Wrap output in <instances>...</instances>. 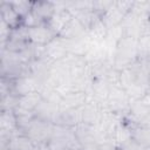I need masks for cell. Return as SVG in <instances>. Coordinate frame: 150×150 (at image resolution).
<instances>
[{
    "instance_id": "cell-1",
    "label": "cell",
    "mask_w": 150,
    "mask_h": 150,
    "mask_svg": "<svg viewBox=\"0 0 150 150\" xmlns=\"http://www.w3.org/2000/svg\"><path fill=\"white\" fill-rule=\"evenodd\" d=\"M27 32H28L29 42L40 47L48 46L57 38V34L53 30V28L48 23H41L39 26L27 27Z\"/></svg>"
},
{
    "instance_id": "cell-2",
    "label": "cell",
    "mask_w": 150,
    "mask_h": 150,
    "mask_svg": "<svg viewBox=\"0 0 150 150\" xmlns=\"http://www.w3.org/2000/svg\"><path fill=\"white\" fill-rule=\"evenodd\" d=\"M0 134H6L9 136L21 134L18 128V121L14 110L0 111Z\"/></svg>"
},
{
    "instance_id": "cell-3",
    "label": "cell",
    "mask_w": 150,
    "mask_h": 150,
    "mask_svg": "<svg viewBox=\"0 0 150 150\" xmlns=\"http://www.w3.org/2000/svg\"><path fill=\"white\" fill-rule=\"evenodd\" d=\"M0 20H2L12 29L23 26V20L13 9L9 1H5V0L0 2Z\"/></svg>"
},
{
    "instance_id": "cell-4",
    "label": "cell",
    "mask_w": 150,
    "mask_h": 150,
    "mask_svg": "<svg viewBox=\"0 0 150 150\" xmlns=\"http://www.w3.org/2000/svg\"><path fill=\"white\" fill-rule=\"evenodd\" d=\"M56 5L55 2L50 1H34L33 4V9L32 13L42 22V23H48L53 15L56 12Z\"/></svg>"
},
{
    "instance_id": "cell-5",
    "label": "cell",
    "mask_w": 150,
    "mask_h": 150,
    "mask_svg": "<svg viewBox=\"0 0 150 150\" xmlns=\"http://www.w3.org/2000/svg\"><path fill=\"white\" fill-rule=\"evenodd\" d=\"M8 150H42V148L27 135L18 134L11 138Z\"/></svg>"
},
{
    "instance_id": "cell-6",
    "label": "cell",
    "mask_w": 150,
    "mask_h": 150,
    "mask_svg": "<svg viewBox=\"0 0 150 150\" xmlns=\"http://www.w3.org/2000/svg\"><path fill=\"white\" fill-rule=\"evenodd\" d=\"M127 124L129 125L131 139L135 141L137 144L142 145L143 148L150 150V128L132 124V123H129V122Z\"/></svg>"
},
{
    "instance_id": "cell-7",
    "label": "cell",
    "mask_w": 150,
    "mask_h": 150,
    "mask_svg": "<svg viewBox=\"0 0 150 150\" xmlns=\"http://www.w3.org/2000/svg\"><path fill=\"white\" fill-rule=\"evenodd\" d=\"M43 101V95L41 91L35 90L32 93H28L21 97H19V107L23 110L28 111H35V109L41 104Z\"/></svg>"
},
{
    "instance_id": "cell-8",
    "label": "cell",
    "mask_w": 150,
    "mask_h": 150,
    "mask_svg": "<svg viewBox=\"0 0 150 150\" xmlns=\"http://www.w3.org/2000/svg\"><path fill=\"white\" fill-rule=\"evenodd\" d=\"M86 29L83 28V26L77 21V19L75 16H73L69 22L64 26V28L62 29V32L59 34V38L60 39H75V38H79L81 33H83Z\"/></svg>"
},
{
    "instance_id": "cell-9",
    "label": "cell",
    "mask_w": 150,
    "mask_h": 150,
    "mask_svg": "<svg viewBox=\"0 0 150 150\" xmlns=\"http://www.w3.org/2000/svg\"><path fill=\"white\" fill-rule=\"evenodd\" d=\"M9 4L13 7V9L18 13V15L23 20L32 12L34 1H22V0H19V1H9Z\"/></svg>"
},
{
    "instance_id": "cell-10",
    "label": "cell",
    "mask_w": 150,
    "mask_h": 150,
    "mask_svg": "<svg viewBox=\"0 0 150 150\" xmlns=\"http://www.w3.org/2000/svg\"><path fill=\"white\" fill-rule=\"evenodd\" d=\"M142 101H143V103L145 104V107L149 109V111H150V95H148V94H145L142 98H141Z\"/></svg>"
},
{
    "instance_id": "cell-11",
    "label": "cell",
    "mask_w": 150,
    "mask_h": 150,
    "mask_svg": "<svg viewBox=\"0 0 150 150\" xmlns=\"http://www.w3.org/2000/svg\"><path fill=\"white\" fill-rule=\"evenodd\" d=\"M146 94L150 95V83H149V87H148V90H146Z\"/></svg>"
},
{
    "instance_id": "cell-12",
    "label": "cell",
    "mask_w": 150,
    "mask_h": 150,
    "mask_svg": "<svg viewBox=\"0 0 150 150\" xmlns=\"http://www.w3.org/2000/svg\"><path fill=\"white\" fill-rule=\"evenodd\" d=\"M66 150H71V149H66Z\"/></svg>"
},
{
    "instance_id": "cell-13",
    "label": "cell",
    "mask_w": 150,
    "mask_h": 150,
    "mask_svg": "<svg viewBox=\"0 0 150 150\" xmlns=\"http://www.w3.org/2000/svg\"><path fill=\"white\" fill-rule=\"evenodd\" d=\"M116 150H120V149H116Z\"/></svg>"
}]
</instances>
